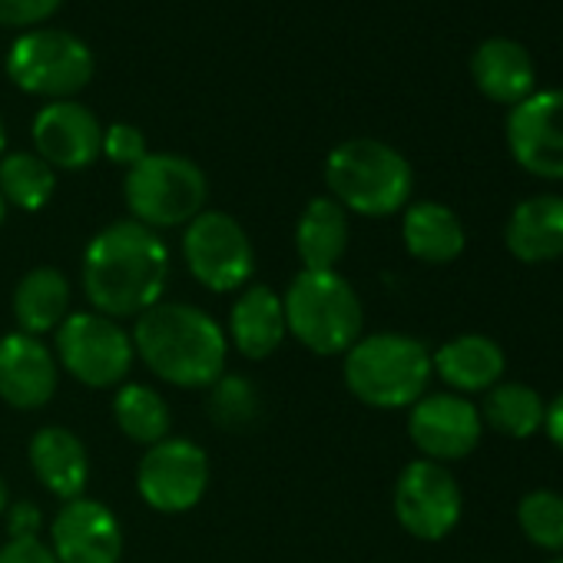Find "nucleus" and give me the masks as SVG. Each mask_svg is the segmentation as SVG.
<instances>
[{"label": "nucleus", "mask_w": 563, "mask_h": 563, "mask_svg": "<svg viewBox=\"0 0 563 563\" xmlns=\"http://www.w3.org/2000/svg\"><path fill=\"white\" fill-rule=\"evenodd\" d=\"M229 332H232L235 349L245 358H255V362L268 358L289 332L282 296H275L268 286H255V289L242 292L239 302L232 306Z\"/></svg>", "instance_id": "nucleus-20"}, {"label": "nucleus", "mask_w": 563, "mask_h": 563, "mask_svg": "<svg viewBox=\"0 0 563 563\" xmlns=\"http://www.w3.org/2000/svg\"><path fill=\"white\" fill-rule=\"evenodd\" d=\"M110 163L120 166H136L146 156V136L130 126V123H113L110 130H103V150H100Z\"/></svg>", "instance_id": "nucleus-30"}, {"label": "nucleus", "mask_w": 563, "mask_h": 563, "mask_svg": "<svg viewBox=\"0 0 563 563\" xmlns=\"http://www.w3.org/2000/svg\"><path fill=\"white\" fill-rule=\"evenodd\" d=\"M0 563H57V556L41 537H21L0 547Z\"/></svg>", "instance_id": "nucleus-32"}, {"label": "nucleus", "mask_w": 563, "mask_h": 563, "mask_svg": "<svg viewBox=\"0 0 563 563\" xmlns=\"http://www.w3.org/2000/svg\"><path fill=\"white\" fill-rule=\"evenodd\" d=\"M169 278V249L156 229L123 219L93 235L84 252V292L107 319H133L153 309Z\"/></svg>", "instance_id": "nucleus-1"}, {"label": "nucleus", "mask_w": 563, "mask_h": 563, "mask_svg": "<svg viewBox=\"0 0 563 563\" xmlns=\"http://www.w3.org/2000/svg\"><path fill=\"white\" fill-rule=\"evenodd\" d=\"M123 196L136 222L150 229H173L189 225L202 212L209 186L192 159L176 153H146L126 169Z\"/></svg>", "instance_id": "nucleus-6"}, {"label": "nucleus", "mask_w": 563, "mask_h": 563, "mask_svg": "<svg viewBox=\"0 0 563 563\" xmlns=\"http://www.w3.org/2000/svg\"><path fill=\"white\" fill-rule=\"evenodd\" d=\"M401 235H405V249L415 258L431 262V265L454 262L464 252V225L441 202L408 206L405 222H401Z\"/></svg>", "instance_id": "nucleus-24"}, {"label": "nucleus", "mask_w": 563, "mask_h": 563, "mask_svg": "<svg viewBox=\"0 0 563 563\" xmlns=\"http://www.w3.org/2000/svg\"><path fill=\"white\" fill-rule=\"evenodd\" d=\"M93 51L70 31L37 27L21 34L8 54V77L34 97L67 100L93 80Z\"/></svg>", "instance_id": "nucleus-7"}, {"label": "nucleus", "mask_w": 563, "mask_h": 563, "mask_svg": "<svg viewBox=\"0 0 563 563\" xmlns=\"http://www.w3.org/2000/svg\"><path fill=\"white\" fill-rule=\"evenodd\" d=\"M296 249L306 272H335L349 249V216L332 196H319L306 206L296 225Z\"/></svg>", "instance_id": "nucleus-21"}, {"label": "nucleus", "mask_w": 563, "mask_h": 563, "mask_svg": "<svg viewBox=\"0 0 563 563\" xmlns=\"http://www.w3.org/2000/svg\"><path fill=\"white\" fill-rule=\"evenodd\" d=\"M57 173L37 153H11L0 159V196L24 212H37L51 202Z\"/></svg>", "instance_id": "nucleus-26"}, {"label": "nucleus", "mask_w": 563, "mask_h": 563, "mask_svg": "<svg viewBox=\"0 0 563 563\" xmlns=\"http://www.w3.org/2000/svg\"><path fill=\"white\" fill-rule=\"evenodd\" d=\"M51 550L57 563H120L123 530L100 500H67L51 527Z\"/></svg>", "instance_id": "nucleus-13"}, {"label": "nucleus", "mask_w": 563, "mask_h": 563, "mask_svg": "<svg viewBox=\"0 0 563 563\" xmlns=\"http://www.w3.org/2000/svg\"><path fill=\"white\" fill-rule=\"evenodd\" d=\"M133 352L153 375L179 388H206L222 378L225 335L196 306L156 302L136 316Z\"/></svg>", "instance_id": "nucleus-2"}, {"label": "nucleus", "mask_w": 563, "mask_h": 563, "mask_svg": "<svg viewBox=\"0 0 563 563\" xmlns=\"http://www.w3.org/2000/svg\"><path fill=\"white\" fill-rule=\"evenodd\" d=\"M31 467L37 481L57 494L60 500H77L84 497L87 477H90V461L84 441L67 431V428H41L31 441Z\"/></svg>", "instance_id": "nucleus-18"}, {"label": "nucleus", "mask_w": 563, "mask_h": 563, "mask_svg": "<svg viewBox=\"0 0 563 563\" xmlns=\"http://www.w3.org/2000/svg\"><path fill=\"white\" fill-rule=\"evenodd\" d=\"M543 424H547V434H550V441L563 451V391L553 398V405L547 408V418H543Z\"/></svg>", "instance_id": "nucleus-34"}, {"label": "nucleus", "mask_w": 563, "mask_h": 563, "mask_svg": "<svg viewBox=\"0 0 563 563\" xmlns=\"http://www.w3.org/2000/svg\"><path fill=\"white\" fill-rule=\"evenodd\" d=\"M64 0H0V27H37L60 11Z\"/></svg>", "instance_id": "nucleus-31"}, {"label": "nucleus", "mask_w": 563, "mask_h": 563, "mask_svg": "<svg viewBox=\"0 0 563 563\" xmlns=\"http://www.w3.org/2000/svg\"><path fill=\"white\" fill-rule=\"evenodd\" d=\"M325 183L342 209L358 216H391L398 212L415 186L408 159L382 140H345L325 159Z\"/></svg>", "instance_id": "nucleus-3"}, {"label": "nucleus", "mask_w": 563, "mask_h": 563, "mask_svg": "<svg viewBox=\"0 0 563 563\" xmlns=\"http://www.w3.org/2000/svg\"><path fill=\"white\" fill-rule=\"evenodd\" d=\"M408 431L428 461H457L481 441V411L461 395H428L415 401Z\"/></svg>", "instance_id": "nucleus-14"}, {"label": "nucleus", "mask_w": 563, "mask_h": 563, "mask_svg": "<svg viewBox=\"0 0 563 563\" xmlns=\"http://www.w3.org/2000/svg\"><path fill=\"white\" fill-rule=\"evenodd\" d=\"M120 431L136 444H159L169 434V408L150 385H126L113 401Z\"/></svg>", "instance_id": "nucleus-27"}, {"label": "nucleus", "mask_w": 563, "mask_h": 563, "mask_svg": "<svg viewBox=\"0 0 563 563\" xmlns=\"http://www.w3.org/2000/svg\"><path fill=\"white\" fill-rule=\"evenodd\" d=\"M395 514L418 540H441L461 520V487L438 461H411L395 484Z\"/></svg>", "instance_id": "nucleus-11"}, {"label": "nucleus", "mask_w": 563, "mask_h": 563, "mask_svg": "<svg viewBox=\"0 0 563 563\" xmlns=\"http://www.w3.org/2000/svg\"><path fill=\"white\" fill-rule=\"evenodd\" d=\"M543 418H547V408L533 388L517 385V382L487 388L481 421H487L494 431L507 438H530L543 428Z\"/></svg>", "instance_id": "nucleus-25"}, {"label": "nucleus", "mask_w": 563, "mask_h": 563, "mask_svg": "<svg viewBox=\"0 0 563 563\" xmlns=\"http://www.w3.org/2000/svg\"><path fill=\"white\" fill-rule=\"evenodd\" d=\"M550 563H563V556H556V560H550Z\"/></svg>", "instance_id": "nucleus-38"}, {"label": "nucleus", "mask_w": 563, "mask_h": 563, "mask_svg": "<svg viewBox=\"0 0 563 563\" xmlns=\"http://www.w3.org/2000/svg\"><path fill=\"white\" fill-rule=\"evenodd\" d=\"M41 523H44V514L37 504H14L8 507V530H11V540H21V537H37L41 533Z\"/></svg>", "instance_id": "nucleus-33"}, {"label": "nucleus", "mask_w": 563, "mask_h": 563, "mask_svg": "<svg viewBox=\"0 0 563 563\" xmlns=\"http://www.w3.org/2000/svg\"><path fill=\"white\" fill-rule=\"evenodd\" d=\"M183 255L189 272L209 292H235L242 289L252 268L255 252L245 229L229 212H199L183 235Z\"/></svg>", "instance_id": "nucleus-8"}, {"label": "nucleus", "mask_w": 563, "mask_h": 563, "mask_svg": "<svg viewBox=\"0 0 563 563\" xmlns=\"http://www.w3.org/2000/svg\"><path fill=\"white\" fill-rule=\"evenodd\" d=\"M34 146L54 169H84L103 150V126L77 100H51L34 120Z\"/></svg>", "instance_id": "nucleus-15"}, {"label": "nucleus", "mask_w": 563, "mask_h": 563, "mask_svg": "<svg viewBox=\"0 0 563 563\" xmlns=\"http://www.w3.org/2000/svg\"><path fill=\"white\" fill-rule=\"evenodd\" d=\"M57 352L64 368L90 388L120 385L133 368V339L100 312L64 319L57 329Z\"/></svg>", "instance_id": "nucleus-9"}, {"label": "nucleus", "mask_w": 563, "mask_h": 563, "mask_svg": "<svg viewBox=\"0 0 563 563\" xmlns=\"http://www.w3.org/2000/svg\"><path fill=\"white\" fill-rule=\"evenodd\" d=\"M4 146H8V130H4V120H0V156H4Z\"/></svg>", "instance_id": "nucleus-36"}, {"label": "nucleus", "mask_w": 563, "mask_h": 563, "mask_svg": "<svg viewBox=\"0 0 563 563\" xmlns=\"http://www.w3.org/2000/svg\"><path fill=\"white\" fill-rule=\"evenodd\" d=\"M431 372L428 349L395 332L358 339L345 352V385L372 408H408L421 401Z\"/></svg>", "instance_id": "nucleus-4"}, {"label": "nucleus", "mask_w": 563, "mask_h": 563, "mask_svg": "<svg viewBox=\"0 0 563 563\" xmlns=\"http://www.w3.org/2000/svg\"><path fill=\"white\" fill-rule=\"evenodd\" d=\"M209 484V457L186 438H163L153 444L136 471L143 500L159 514H183L196 507Z\"/></svg>", "instance_id": "nucleus-10"}, {"label": "nucleus", "mask_w": 563, "mask_h": 563, "mask_svg": "<svg viewBox=\"0 0 563 563\" xmlns=\"http://www.w3.org/2000/svg\"><path fill=\"white\" fill-rule=\"evenodd\" d=\"M471 80L490 100L504 107H517L533 93V60L530 54L510 37H487L477 44L471 57Z\"/></svg>", "instance_id": "nucleus-17"}, {"label": "nucleus", "mask_w": 563, "mask_h": 563, "mask_svg": "<svg viewBox=\"0 0 563 563\" xmlns=\"http://www.w3.org/2000/svg\"><path fill=\"white\" fill-rule=\"evenodd\" d=\"M507 249L520 262H550L563 255V196H530L507 219Z\"/></svg>", "instance_id": "nucleus-19"}, {"label": "nucleus", "mask_w": 563, "mask_h": 563, "mask_svg": "<svg viewBox=\"0 0 563 563\" xmlns=\"http://www.w3.org/2000/svg\"><path fill=\"white\" fill-rule=\"evenodd\" d=\"M517 520L527 533L543 550H563V497L553 490H533L520 500Z\"/></svg>", "instance_id": "nucleus-28"}, {"label": "nucleus", "mask_w": 563, "mask_h": 563, "mask_svg": "<svg viewBox=\"0 0 563 563\" xmlns=\"http://www.w3.org/2000/svg\"><path fill=\"white\" fill-rule=\"evenodd\" d=\"M431 368L457 391H487L504 375V352L484 335H461L441 345Z\"/></svg>", "instance_id": "nucleus-22"}, {"label": "nucleus", "mask_w": 563, "mask_h": 563, "mask_svg": "<svg viewBox=\"0 0 563 563\" xmlns=\"http://www.w3.org/2000/svg\"><path fill=\"white\" fill-rule=\"evenodd\" d=\"M4 510H8V484L0 481V514H4Z\"/></svg>", "instance_id": "nucleus-35"}, {"label": "nucleus", "mask_w": 563, "mask_h": 563, "mask_svg": "<svg viewBox=\"0 0 563 563\" xmlns=\"http://www.w3.org/2000/svg\"><path fill=\"white\" fill-rule=\"evenodd\" d=\"M209 415L219 421L225 431H242L258 418V391L249 378L225 375L212 385L209 398Z\"/></svg>", "instance_id": "nucleus-29"}, {"label": "nucleus", "mask_w": 563, "mask_h": 563, "mask_svg": "<svg viewBox=\"0 0 563 563\" xmlns=\"http://www.w3.org/2000/svg\"><path fill=\"white\" fill-rule=\"evenodd\" d=\"M57 391V362L51 349L24 332L0 339V398L21 411L44 408Z\"/></svg>", "instance_id": "nucleus-16"}, {"label": "nucleus", "mask_w": 563, "mask_h": 563, "mask_svg": "<svg viewBox=\"0 0 563 563\" xmlns=\"http://www.w3.org/2000/svg\"><path fill=\"white\" fill-rule=\"evenodd\" d=\"M67 306H70V286L51 265L31 268L14 292V319L21 332L34 339L44 332H57L67 319Z\"/></svg>", "instance_id": "nucleus-23"}, {"label": "nucleus", "mask_w": 563, "mask_h": 563, "mask_svg": "<svg viewBox=\"0 0 563 563\" xmlns=\"http://www.w3.org/2000/svg\"><path fill=\"white\" fill-rule=\"evenodd\" d=\"M507 146L520 169L540 179H563V87L533 90L510 107Z\"/></svg>", "instance_id": "nucleus-12"}, {"label": "nucleus", "mask_w": 563, "mask_h": 563, "mask_svg": "<svg viewBox=\"0 0 563 563\" xmlns=\"http://www.w3.org/2000/svg\"><path fill=\"white\" fill-rule=\"evenodd\" d=\"M289 332L316 355H342L362 335V302L339 272H299L282 296Z\"/></svg>", "instance_id": "nucleus-5"}, {"label": "nucleus", "mask_w": 563, "mask_h": 563, "mask_svg": "<svg viewBox=\"0 0 563 563\" xmlns=\"http://www.w3.org/2000/svg\"><path fill=\"white\" fill-rule=\"evenodd\" d=\"M4 216H8V202H4V196H0V222H4Z\"/></svg>", "instance_id": "nucleus-37"}]
</instances>
